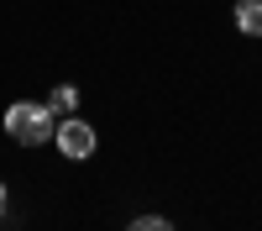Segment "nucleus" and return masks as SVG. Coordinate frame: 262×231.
Returning <instances> with one entry per match:
<instances>
[{
	"label": "nucleus",
	"instance_id": "1",
	"mask_svg": "<svg viewBox=\"0 0 262 231\" xmlns=\"http://www.w3.org/2000/svg\"><path fill=\"white\" fill-rule=\"evenodd\" d=\"M6 132L21 147H42V142L58 137V116L48 111V100H16L6 111Z\"/></svg>",
	"mask_w": 262,
	"mask_h": 231
},
{
	"label": "nucleus",
	"instance_id": "2",
	"mask_svg": "<svg viewBox=\"0 0 262 231\" xmlns=\"http://www.w3.org/2000/svg\"><path fill=\"white\" fill-rule=\"evenodd\" d=\"M53 142H58V153H63V158H74V163H79V158H95V142H100V137H95V126H90V121L63 116Z\"/></svg>",
	"mask_w": 262,
	"mask_h": 231
},
{
	"label": "nucleus",
	"instance_id": "3",
	"mask_svg": "<svg viewBox=\"0 0 262 231\" xmlns=\"http://www.w3.org/2000/svg\"><path fill=\"white\" fill-rule=\"evenodd\" d=\"M236 27L247 37H262V0H236Z\"/></svg>",
	"mask_w": 262,
	"mask_h": 231
},
{
	"label": "nucleus",
	"instance_id": "4",
	"mask_svg": "<svg viewBox=\"0 0 262 231\" xmlns=\"http://www.w3.org/2000/svg\"><path fill=\"white\" fill-rule=\"evenodd\" d=\"M48 111H53L58 121H63V116H74V111H79V90H74V84H58V90L48 95Z\"/></svg>",
	"mask_w": 262,
	"mask_h": 231
},
{
	"label": "nucleus",
	"instance_id": "5",
	"mask_svg": "<svg viewBox=\"0 0 262 231\" xmlns=\"http://www.w3.org/2000/svg\"><path fill=\"white\" fill-rule=\"evenodd\" d=\"M126 231H173V226H168L163 216H137V221H131Z\"/></svg>",
	"mask_w": 262,
	"mask_h": 231
},
{
	"label": "nucleus",
	"instance_id": "6",
	"mask_svg": "<svg viewBox=\"0 0 262 231\" xmlns=\"http://www.w3.org/2000/svg\"><path fill=\"white\" fill-rule=\"evenodd\" d=\"M6 205H11V195H6V184H0V216H6Z\"/></svg>",
	"mask_w": 262,
	"mask_h": 231
}]
</instances>
